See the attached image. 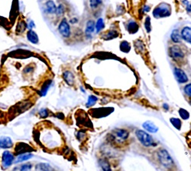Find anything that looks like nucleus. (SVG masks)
Here are the masks:
<instances>
[{"mask_svg": "<svg viewBox=\"0 0 191 171\" xmlns=\"http://www.w3.org/2000/svg\"><path fill=\"white\" fill-rule=\"evenodd\" d=\"M158 159L162 165L166 168H172L174 165V160L165 149H160L158 151Z\"/></svg>", "mask_w": 191, "mask_h": 171, "instance_id": "1", "label": "nucleus"}, {"mask_svg": "<svg viewBox=\"0 0 191 171\" xmlns=\"http://www.w3.org/2000/svg\"><path fill=\"white\" fill-rule=\"evenodd\" d=\"M171 14V8L169 4L167 3H161L158 5L153 11V16L156 18H166Z\"/></svg>", "mask_w": 191, "mask_h": 171, "instance_id": "2", "label": "nucleus"}, {"mask_svg": "<svg viewBox=\"0 0 191 171\" xmlns=\"http://www.w3.org/2000/svg\"><path fill=\"white\" fill-rule=\"evenodd\" d=\"M136 137L142 145L144 147H153L156 145V143L153 139L152 137L143 130H137L135 132Z\"/></svg>", "mask_w": 191, "mask_h": 171, "instance_id": "3", "label": "nucleus"}, {"mask_svg": "<svg viewBox=\"0 0 191 171\" xmlns=\"http://www.w3.org/2000/svg\"><path fill=\"white\" fill-rule=\"evenodd\" d=\"M129 131H126L125 129H120V128L113 130L112 131V135H111L112 139L113 140L114 142L117 144H121L125 142L129 138Z\"/></svg>", "mask_w": 191, "mask_h": 171, "instance_id": "4", "label": "nucleus"}, {"mask_svg": "<svg viewBox=\"0 0 191 171\" xmlns=\"http://www.w3.org/2000/svg\"><path fill=\"white\" fill-rule=\"evenodd\" d=\"M58 31L61 35L64 38H69L71 35V27L66 18H63L60 23L58 27Z\"/></svg>", "mask_w": 191, "mask_h": 171, "instance_id": "5", "label": "nucleus"}, {"mask_svg": "<svg viewBox=\"0 0 191 171\" xmlns=\"http://www.w3.org/2000/svg\"><path fill=\"white\" fill-rule=\"evenodd\" d=\"M2 167L4 169L8 168L14 161V156L11 152L6 150L3 152L2 157Z\"/></svg>", "mask_w": 191, "mask_h": 171, "instance_id": "6", "label": "nucleus"}, {"mask_svg": "<svg viewBox=\"0 0 191 171\" xmlns=\"http://www.w3.org/2000/svg\"><path fill=\"white\" fill-rule=\"evenodd\" d=\"M169 53L170 57H173V58L175 59V60H180V59L184 58V52L182 51L180 47L177 46V45H174V46L170 47Z\"/></svg>", "mask_w": 191, "mask_h": 171, "instance_id": "7", "label": "nucleus"}, {"mask_svg": "<svg viewBox=\"0 0 191 171\" xmlns=\"http://www.w3.org/2000/svg\"><path fill=\"white\" fill-rule=\"evenodd\" d=\"M174 75L176 77L177 81H178L180 83H187L188 81V77H187V74H185V72L183 70L180 68H174Z\"/></svg>", "mask_w": 191, "mask_h": 171, "instance_id": "8", "label": "nucleus"}, {"mask_svg": "<svg viewBox=\"0 0 191 171\" xmlns=\"http://www.w3.org/2000/svg\"><path fill=\"white\" fill-rule=\"evenodd\" d=\"M12 145V140L9 137H2L0 138V148H11Z\"/></svg>", "mask_w": 191, "mask_h": 171, "instance_id": "9", "label": "nucleus"}, {"mask_svg": "<svg viewBox=\"0 0 191 171\" xmlns=\"http://www.w3.org/2000/svg\"><path fill=\"white\" fill-rule=\"evenodd\" d=\"M181 37L185 41L191 44V28L190 27H185L181 31Z\"/></svg>", "mask_w": 191, "mask_h": 171, "instance_id": "10", "label": "nucleus"}, {"mask_svg": "<svg viewBox=\"0 0 191 171\" xmlns=\"http://www.w3.org/2000/svg\"><path fill=\"white\" fill-rule=\"evenodd\" d=\"M45 7L46 11L49 14H56L57 12V7L56 6L55 3L51 0H48L47 2L45 3Z\"/></svg>", "mask_w": 191, "mask_h": 171, "instance_id": "11", "label": "nucleus"}, {"mask_svg": "<svg viewBox=\"0 0 191 171\" xmlns=\"http://www.w3.org/2000/svg\"><path fill=\"white\" fill-rule=\"evenodd\" d=\"M31 151H32V149H31L28 145L23 143L18 144L16 146V148H15V152H16L17 154H20L24 153H28V152Z\"/></svg>", "mask_w": 191, "mask_h": 171, "instance_id": "12", "label": "nucleus"}, {"mask_svg": "<svg viewBox=\"0 0 191 171\" xmlns=\"http://www.w3.org/2000/svg\"><path fill=\"white\" fill-rule=\"evenodd\" d=\"M63 78L64 81L66 83V84L69 86H73L74 83V74L69 71H66L63 74Z\"/></svg>", "mask_w": 191, "mask_h": 171, "instance_id": "13", "label": "nucleus"}, {"mask_svg": "<svg viewBox=\"0 0 191 171\" xmlns=\"http://www.w3.org/2000/svg\"><path fill=\"white\" fill-rule=\"evenodd\" d=\"M143 128L148 131V132L151 133H156L158 131V128L155 125L154 123L151 122V121H146L142 125Z\"/></svg>", "mask_w": 191, "mask_h": 171, "instance_id": "14", "label": "nucleus"}, {"mask_svg": "<svg viewBox=\"0 0 191 171\" xmlns=\"http://www.w3.org/2000/svg\"><path fill=\"white\" fill-rule=\"evenodd\" d=\"M27 38H28V40H29L31 43L35 44V45H36V44L39 42L38 36H37V34L33 30H29V31L27 32Z\"/></svg>", "mask_w": 191, "mask_h": 171, "instance_id": "15", "label": "nucleus"}, {"mask_svg": "<svg viewBox=\"0 0 191 171\" xmlns=\"http://www.w3.org/2000/svg\"><path fill=\"white\" fill-rule=\"evenodd\" d=\"M95 28H96V24L94 22V21H93V20H90V21L86 23V30H85L86 35H88V36H90V35L94 32Z\"/></svg>", "mask_w": 191, "mask_h": 171, "instance_id": "16", "label": "nucleus"}, {"mask_svg": "<svg viewBox=\"0 0 191 171\" xmlns=\"http://www.w3.org/2000/svg\"><path fill=\"white\" fill-rule=\"evenodd\" d=\"M33 157L32 154H31L30 152H28V153H24L21 154L17 157L16 160H15V163H21V162H24L25 160H29L30 158Z\"/></svg>", "mask_w": 191, "mask_h": 171, "instance_id": "17", "label": "nucleus"}, {"mask_svg": "<svg viewBox=\"0 0 191 171\" xmlns=\"http://www.w3.org/2000/svg\"><path fill=\"white\" fill-rule=\"evenodd\" d=\"M127 30L130 34H135L139 31V25L134 21H129L127 25Z\"/></svg>", "mask_w": 191, "mask_h": 171, "instance_id": "18", "label": "nucleus"}, {"mask_svg": "<svg viewBox=\"0 0 191 171\" xmlns=\"http://www.w3.org/2000/svg\"><path fill=\"white\" fill-rule=\"evenodd\" d=\"M99 164H100V167L103 169V171H112L110 164L109 163V161L106 159H100V160H99Z\"/></svg>", "mask_w": 191, "mask_h": 171, "instance_id": "19", "label": "nucleus"}, {"mask_svg": "<svg viewBox=\"0 0 191 171\" xmlns=\"http://www.w3.org/2000/svg\"><path fill=\"white\" fill-rule=\"evenodd\" d=\"M170 37H171V40H173L174 43H180V42L181 41V34H180L178 30H174V31H172Z\"/></svg>", "mask_w": 191, "mask_h": 171, "instance_id": "20", "label": "nucleus"}, {"mask_svg": "<svg viewBox=\"0 0 191 171\" xmlns=\"http://www.w3.org/2000/svg\"><path fill=\"white\" fill-rule=\"evenodd\" d=\"M35 171H54V170L49 164H39L35 167Z\"/></svg>", "mask_w": 191, "mask_h": 171, "instance_id": "21", "label": "nucleus"}, {"mask_svg": "<svg viewBox=\"0 0 191 171\" xmlns=\"http://www.w3.org/2000/svg\"><path fill=\"white\" fill-rule=\"evenodd\" d=\"M51 83L52 81L51 80V79H49V80H47L44 82V83L43 84V86H42V89H41V95H42V96H46V94H47V91H48L49 88L51 87Z\"/></svg>", "mask_w": 191, "mask_h": 171, "instance_id": "22", "label": "nucleus"}, {"mask_svg": "<svg viewBox=\"0 0 191 171\" xmlns=\"http://www.w3.org/2000/svg\"><path fill=\"white\" fill-rule=\"evenodd\" d=\"M120 50L121 51L124 52V53H129L131 50L130 44L126 40H124L120 44Z\"/></svg>", "mask_w": 191, "mask_h": 171, "instance_id": "23", "label": "nucleus"}, {"mask_svg": "<svg viewBox=\"0 0 191 171\" xmlns=\"http://www.w3.org/2000/svg\"><path fill=\"white\" fill-rule=\"evenodd\" d=\"M170 123H171L172 125H173L174 127L177 130H180V128H181V125H182V123H181V121H180L179 118H171L170 119Z\"/></svg>", "mask_w": 191, "mask_h": 171, "instance_id": "24", "label": "nucleus"}, {"mask_svg": "<svg viewBox=\"0 0 191 171\" xmlns=\"http://www.w3.org/2000/svg\"><path fill=\"white\" fill-rule=\"evenodd\" d=\"M27 27H28V25H27V24L24 21H20L19 23H18V26H17V28H16V31L17 33H23L24 31H25V29L27 28Z\"/></svg>", "mask_w": 191, "mask_h": 171, "instance_id": "25", "label": "nucleus"}, {"mask_svg": "<svg viewBox=\"0 0 191 171\" xmlns=\"http://www.w3.org/2000/svg\"><path fill=\"white\" fill-rule=\"evenodd\" d=\"M118 35H119V33L116 31H115V30H112V31H110L108 32V33L106 34V35H105V40H111V39H113L115 38L116 37H118Z\"/></svg>", "mask_w": 191, "mask_h": 171, "instance_id": "26", "label": "nucleus"}, {"mask_svg": "<svg viewBox=\"0 0 191 171\" xmlns=\"http://www.w3.org/2000/svg\"><path fill=\"white\" fill-rule=\"evenodd\" d=\"M179 115H180V118L184 120H187L190 118V113L187 111V110L184 109H180L178 111Z\"/></svg>", "mask_w": 191, "mask_h": 171, "instance_id": "27", "label": "nucleus"}, {"mask_svg": "<svg viewBox=\"0 0 191 171\" xmlns=\"http://www.w3.org/2000/svg\"><path fill=\"white\" fill-rule=\"evenodd\" d=\"M105 25H104V21L103 18H99L98 21L96 23V32L99 33L102 29H103Z\"/></svg>", "mask_w": 191, "mask_h": 171, "instance_id": "28", "label": "nucleus"}, {"mask_svg": "<svg viewBox=\"0 0 191 171\" xmlns=\"http://www.w3.org/2000/svg\"><path fill=\"white\" fill-rule=\"evenodd\" d=\"M97 100H98V99H97L96 96H90L88 98L87 102H86V106H87V107H90V106H93V105H95V103L96 102Z\"/></svg>", "mask_w": 191, "mask_h": 171, "instance_id": "29", "label": "nucleus"}, {"mask_svg": "<svg viewBox=\"0 0 191 171\" xmlns=\"http://www.w3.org/2000/svg\"><path fill=\"white\" fill-rule=\"evenodd\" d=\"M32 166L31 164H25L18 167V171H31L32 170Z\"/></svg>", "mask_w": 191, "mask_h": 171, "instance_id": "30", "label": "nucleus"}, {"mask_svg": "<svg viewBox=\"0 0 191 171\" xmlns=\"http://www.w3.org/2000/svg\"><path fill=\"white\" fill-rule=\"evenodd\" d=\"M144 27L147 32H151V18L150 17H147L144 21Z\"/></svg>", "mask_w": 191, "mask_h": 171, "instance_id": "31", "label": "nucleus"}, {"mask_svg": "<svg viewBox=\"0 0 191 171\" xmlns=\"http://www.w3.org/2000/svg\"><path fill=\"white\" fill-rule=\"evenodd\" d=\"M102 3V0H90V4L91 8H96L98 7L100 4Z\"/></svg>", "mask_w": 191, "mask_h": 171, "instance_id": "32", "label": "nucleus"}, {"mask_svg": "<svg viewBox=\"0 0 191 171\" xmlns=\"http://www.w3.org/2000/svg\"><path fill=\"white\" fill-rule=\"evenodd\" d=\"M64 7L63 5H59L58 6H57V12H56V14L57 15V16H61V15L64 14Z\"/></svg>", "mask_w": 191, "mask_h": 171, "instance_id": "33", "label": "nucleus"}, {"mask_svg": "<svg viewBox=\"0 0 191 171\" xmlns=\"http://www.w3.org/2000/svg\"><path fill=\"white\" fill-rule=\"evenodd\" d=\"M39 115L42 117V118H45L48 116V112L46 109H42L39 111Z\"/></svg>", "mask_w": 191, "mask_h": 171, "instance_id": "34", "label": "nucleus"}, {"mask_svg": "<svg viewBox=\"0 0 191 171\" xmlns=\"http://www.w3.org/2000/svg\"><path fill=\"white\" fill-rule=\"evenodd\" d=\"M184 92L189 96H191V83L188 84L184 87Z\"/></svg>", "mask_w": 191, "mask_h": 171, "instance_id": "35", "label": "nucleus"}, {"mask_svg": "<svg viewBox=\"0 0 191 171\" xmlns=\"http://www.w3.org/2000/svg\"><path fill=\"white\" fill-rule=\"evenodd\" d=\"M186 139H187V143L188 146L191 148V131L186 136Z\"/></svg>", "mask_w": 191, "mask_h": 171, "instance_id": "36", "label": "nucleus"}, {"mask_svg": "<svg viewBox=\"0 0 191 171\" xmlns=\"http://www.w3.org/2000/svg\"><path fill=\"white\" fill-rule=\"evenodd\" d=\"M34 27H35V23H34L33 21H30L29 25H28V28H31V30H32V28H33Z\"/></svg>", "mask_w": 191, "mask_h": 171, "instance_id": "37", "label": "nucleus"}, {"mask_svg": "<svg viewBox=\"0 0 191 171\" xmlns=\"http://www.w3.org/2000/svg\"><path fill=\"white\" fill-rule=\"evenodd\" d=\"M186 10H187L188 12L191 13V4H188L187 6V7H186Z\"/></svg>", "mask_w": 191, "mask_h": 171, "instance_id": "38", "label": "nucleus"}, {"mask_svg": "<svg viewBox=\"0 0 191 171\" xmlns=\"http://www.w3.org/2000/svg\"><path fill=\"white\" fill-rule=\"evenodd\" d=\"M144 11L146 12H148L150 11V7L148 6H144Z\"/></svg>", "mask_w": 191, "mask_h": 171, "instance_id": "39", "label": "nucleus"}, {"mask_svg": "<svg viewBox=\"0 0 191 171\" xmlns=\"http://www.w3.org/2000/svg\"><path fill=\"white\" fill-rule=\"evenodd\" d=\"M163 107H164V109L166 110H168V109H169V106H168V105L166 104V103H164V104L163 105Z\"/></svg>", "mask_w": 191, "mask_h": 171, "instance_id": "40", "label": "nucleus"}, {"mask_svg": "<svg viewBox=\"0 0 191 171\" xmlns=\"http://www.w3.org/2000/svg\"><path fill=\"white\" fill-rule=\"evenodd\" d=\"M183 3L184 5H185L186 6H187V5L189 4V2H188V1H187V0H183Z\"/></svg>", "mask_w": 191, "mask_h": 171, "instance_id": "41", "label": "nucleus"}, {"mask_svg": "<svg viewBox=\"0 0 191 171\" xmlns=\"http://www.w3.org/2000/svg\"><path fill=\"white\" fill-rule=\"evenodd\" d=\"M190 105H191V99H190Z\"/></svg>", "mask_w": 191, "mask_h": 171, "instance_id": "42", "label": "nucleus"}, {"mask_svg": "<svg viewBox=\"0 0 191 171\" xmlns=\"http://www.w3.org/2000/svg\"><path fill=\"white\" fill-rule=\"evenodd\" d=\"M41 1H42V0H41Z\"/></svg>", "mask_w": 191, "mask_h": 171, "instance_id": "43", "label": "nucleus"}]
</instances>
